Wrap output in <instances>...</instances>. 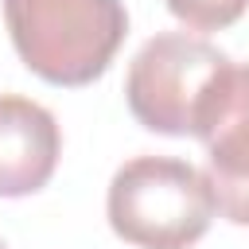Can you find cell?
Listing matches in <instances>:
<instances>
[{
  "mask_svg": "<svg viewBox=\"0 0 249 249\" xmlns=\"http://www.w3.org/2000/svg\"><path fill=\"white\" fill-rule=\"evenodd\" d=\"M4 23L19 62L47 86H89L128 35L121 0H4Z\"/></svg>",
  "mask_w": 249,
  "mask_h": 249,
  "instance_id": "obj_1",
  "label": "cell"
},
{
  "mask_svg": "<svg viewBox=\"0 0 249 249\" xmlns=\"http://www.w3.org/2000/svg\"><path fill=\"white\" fill-rule=\"evenodd\" d=\"M214 214L206 175L179 156H132L109 179L105 218L136 249H191Z\"/></svg>",
  "mask_w": 249,
  "mask_h": 249,
  "instance_id": "obj_2",
  "label": "cell"
},
{
  "mask_svg": "<svg viewBox=\"0 0 249 249\" xmlns=\"http://www.w3.org/2000/svg\"><path fill=\"white\" fill-rule=\"evenodd\" d=\"M226 66H230V58L202 35L160 31L128 62V74H124L128 113L148 132L195 136L198 117H202L218 78L226 74Z\"/></svg>",
  "mask_w": 249,
  "mask_h": 249,
  "instance_id": "obj_3",
  "label": "cell"
},
{
  "mask_svg": "<svg viewBox=\"0 0 249 249\" xmlns=\"http://www.w3.org/2000/svg\"><path fill=\"white\" fill-rule=\"evenodd\" d=\"M206 148V183L214 195V210L249 226V62H230L218 78L195 132Z\"/></svg>",
  "mask_w": 249,
  "mask_h": 249,
  "instance_id": "obj_4",
  "label": "cell"
},
{
  "mask_svg": "<svg viewBox=\"0 0 249 249\" xmlns=\"http://www.w3.org/2000/svg\"><path fill=\"white\" fill-rule=\"evenodd\" d=\"M62 156V128L54 113L31 97L0 93V198H27L43 191Z\"/></svg>",
  "mask_w": 249,
  "mask_h": 249,
  "instance_id": "obj_5",
  "label": "cell"
},
{
  "mask_svg": "<svg viewBox=\"0 0 249 249\" xmlns=\"http://www.w3.org/2000/svg\"><path fill=\"white\" fill-rule=\"evenodd\" d=\"M163 4L191 31H226L249 12V0H163Z\"/></svg>",
  "mask_w": 249,
  "mask_h": 249,
  "instance_id": "obj_6",
  "label": "cell"
},
{
  "mask_svg": "<svg viewBox=\"0 0 249 249\" xmlns=\"http://www.w3.org/2000/svg\"><path fill=\"white\" fill-rule=\"evenodd\" d=\"M0 249H8V245H4V241H0Z\"/></svg>",
  "mask_w": 249,
  "mask_h": 249,
  "instance_id": "obj_7",
  "label": "cell"
}]
</instances>
